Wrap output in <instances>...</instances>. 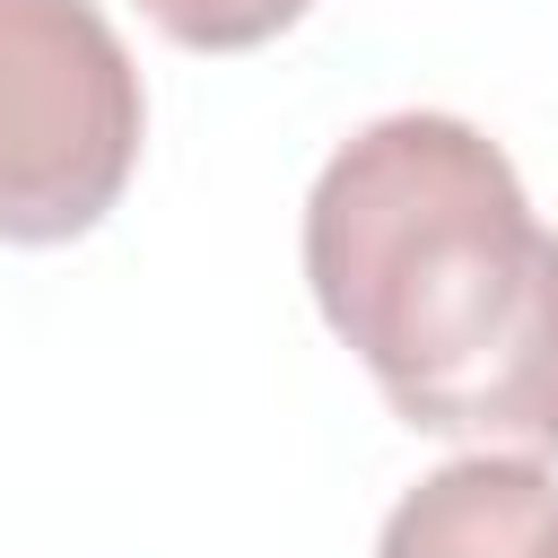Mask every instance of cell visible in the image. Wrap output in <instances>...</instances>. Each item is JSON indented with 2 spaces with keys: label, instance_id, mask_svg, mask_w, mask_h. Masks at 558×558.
I'll list each match as a JSON object with an SVG mask.
<instances>
[{
  "label": "cell",
  "instance_id": "6da1fadb",
  "mask_svg": "<svg viewBox=\"0 0 558 558\" xmlns=\"http://www.w3.org/2000/svg\"><path fill=\"white\" fill-rule=\"evenodd\" d=\"M305 288L401 427L558 453V235L462 113H384L305 192Z\"/></svg>",
  "mask_w": 558,
  "mask_h": 558
},
{
  "label": "cell",
  "instance_id": "7a4b0ae2",
  "mask_svg": "<svg viewBox=\"0 0 558 558\" xmlns=\"http://www.w3.org/2000/svg\"><path fill=\"white\" fill-rule=\"evenodd\" d=\"M140 70L96 0H0V244H70L131 192Z\"/></svg>",
  "mask_w": 558,
  "mask_h": 558
},
{
  "label": "cell",
  "instance_id": "3957f363",
  "mask_svg": "<svg viewBox=\"0 0 558 558\" xmlns=\"http://www.w3.org/2000/svg\"><path fill=\"white\" fill-rule=\"evenodd\" d=\"M375 558H558V480L523 453H462L384 514Z\"/></svg>",
  "mask_w": 558,
  "mask_h": 558
},
{
  "label": "cell",
  "instance_id": "277c9868",
  "mask_svg": "<svg viewBox=\"0 0 558 558\" xmlns=\"http://www.w3.org/2000/svg\"><path fill=\"white\" fill-rule=\"evenodd\" d=\"M314 0H140V17L183 52H253L279 26H296Z\"/></svg>",
  "mask_w": 558,
  "mask_h": 558
}]
</instances>
